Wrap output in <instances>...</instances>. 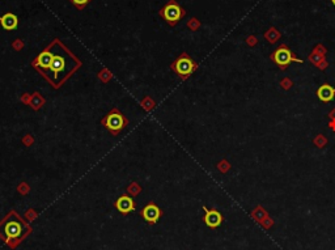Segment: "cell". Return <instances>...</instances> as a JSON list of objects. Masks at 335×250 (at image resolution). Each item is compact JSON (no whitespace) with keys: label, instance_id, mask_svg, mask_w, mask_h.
<instances>
[{"label":"cell","instance_id":"1","mask_svg":"<svg viewBox=\"0 0 335 250\" xmlns=\"http://www.w3.org/2000/svg\"><path fill=\"white\" fill-rule=\"evenodd\" d=\"M271 60L280 68V70H286L291 63H304L303 59H300L289 50L287 45H280L279 48L276 49L275 51L271 54Z\"/></svg>","mask_w":335,"mask_h":250},{"label":"cell","instance_id":"2","mask_svg":"<svg viewBox=\"0 0 335 250\" xmlns=\"http://www.w3.org/2000/svg\"><path fill=\"white\" fill-rule=\"evenodd\" d=\"M172 68L174 70L177 75L180 76L181 79H186L191 75L192 72L198 68V64L188 55V54H182L178 59L172 64Z\"/></svg>","mask_w":335,"mask_h":250},{"label":"cell","instance_id":"3","mask_svg":"<svg viewBox=\"0 0 335 250\" xmlns=\"http://www.w3.org/2000/svg\"><path fill=\"white\" fill-rule=\"evenodd\" d=\"M126 123L127 122H126V119H124L123 115L117 110H113L112 113L102 121V125H104L108 130H110L114 135H117V134L126 126Z\"/></svg>","mask_w":335,"mask_h":250},{"label":"cell","instance_id":"4","mask_svg":"<svg viewBox=\"0 0 335 250\" xmlns=\"http://www.w3.org/2000/svg\"><path fill=\"white\" fill-rule=\"evenodd\" d=\"M161 15H163L164 19H165L169 24L174 25V24H177V21L181 20V17L184 16L185 11L181 8L180 5L177 4V3L170 1L169 4L165 5V8L163 9Z\"/></svg>","mask_w":335,"mask_h":250},{"label":"cell","instance_id":"5","mask_svg":"<svg viewBox=\"0 0 335 250\" xmlns=\"http://www.w3.org/2000/svg\"><path fill=\"white\" fill-rule=\"evenodd\" d=\"M4 232L8 240H17L24 234V226L17 220H9L4 225Z\"/></svg>","mask_w":335,"mask_h":250},{"label":"cell","instance_id":"6","mask_svg":"<svg viewBox=\"0 0 335 250\" xmlns=\"http://www.w3.org/2000/svg\"><path fill=\"white\" fill-rule=\"evenodd\" d=\"M142 216L149 224H156V223L159 222V219L161 218V211H160V208L156 204L149 203L142 211Z\"/></svg>","mask_w":335,"mask_h":250},{"label":"cell","instance_id":"7","mask_svg":"<svg viewBox=\"0 0 335 250\" xmlns=\"http://www.w3.org/2000/svg\"><path fill=\"white\" fill-rule=\"evenodd\" d=\"M204 210V223L210 228H217L223 223V215L216 210H208L203 207Z\"/></svg>","mask_w":335,"mask_h":250},{"label":"cell","instance_id":"8","mask_svg":"<svg viewBox=\"0 0 335 250\" xmlns=\"http://www.w3.org/2000/svg\"><path fill=\"white\" fill-rule=\"evenodd\" d=\"M116 207L120 214L126 215L128 214V212L134 211V208H135V203H134V199H132L131 197H128V195H122V197H120V198L117 199Z\"/></svg>","mask_w":335,"mask_h":250},{"label":"cell","instance_id":"9","mask_svg":"<svg viewBox=\"0 0 335 250\" xmlns=\"http://www.w3.org/2000/svg\"><path fill=\"white\" fill-rule=\"evenodd\" d=\"M317 97L322 102H330L335 97V88H333L330 84H322L317 89Z\"/></svg>","mask_w":335,"mask_h":250},{"label":"cell","instance_id":"10","mask_svg":"<svg viewBox=\"0 0 335 250\" xmlns=\"http://www.w3.org/2000/svg\"><path fill=\"white\" fill-rule=\"evenodd\" d=\"M325 56H326V49L323 48L322 45H317L314 50L311 51V55L308 56V60H309L311 63H313L314 66L318 67L319 64L326 60L325 59Z\"/></svg>","mask_w":335,"mask_h":250},{"label":"cell","instance_id":"11","mask_svg":"<svg viewBox=\"0 0 335 250\" xmlns=\"http://www.w3.org/2000/svg\"><path fill=\"white\" fill-rule=\"evenodd\" d=\"M52 59H54V55H52L51 52L48 51V50H45V51L41 52L40 55H38V58L34 60V66H36V67L45 68V70H48L50 66H51Z\"/></svg>","mask_w":335,"mask_h":250},{"label":"cell","instance_id":"12","mask_svg":"<svg viewBox=\"0 0 335 250\" xmlns=\"http://www.w3.org/2000/svg\"><path fill=\"white\" fill-rule=\"evenodd\" d=\"M0 24L5 30H15L19 25V19L13 13H5L4 16H0Z\"/></svg>","mask_w":335,"mask_h":250},{"label":"cell","instance_id":"13","mask_svg":"<svg viewBox=\"0 0 335 250\" xmlns=\"http://www.w3.org/2000/svg\"><path fill=\"white\" fill-rule=\"evenodd\" d=\"M52 72V75L58 76L60 72H63L66 70V59L60 55H54V59L51 62V66L48 68Z\"/></svg>","mask_w":335,"mask_h":250},{"label":"cell","instance_id":"14","mask_svg":"<svg viewBox=\"0 0 335 250\" xmlns=\"http://www.w3.org/2000/svg\"><path fill=\"white\" fill-rule=\"evenodd\" d=\"M251 216L256 219V222L258 223H262L264 219L268 218L267 212H266V210H264L263 207H257L256 210L251 212Z\"/></svg>","mask_w":335,"mask_h":250},{"label":"cell","instance_id":"15","mask_svg":"<svg viewBox=\"0 0 335 250\" xmlns=\"http://www.w3.org/2000/svg\"><path fill=\"white\" fill-rule=\"evenodd\" d=\"M264 37H266V40H267L270 44H275L276 41L279 40L280 33L278 32L275 28H270L268 29V32H266Z\"/></svg>","mask_w":335,"mask_h":250},{"label":"cell","instance_id":"16","mask_svg":"<svg viewBox=\"0 0 335 250\" xmlns=\"http://www.w3.org/2000/svg\"><path fill=\"white\" fill-rule=\"evenodd\" d=\"M313 143H314L315 147L323 148L327 144V139L323 135H317L315 136V139L313 140Z\"/></svg>","mask_w":335,"mask_h":250},{"label":"cell","instance_id":"17","mask_svg":"<svg viewBox=\"0 0 335 250\" xmlns=\"http://www.w3.org/2000/svg\"><path fill=\"white\" fill-rule=\"evenodd\" d=\"M280 85H282V88H283V89L288 91V89H289V88H291L293 84H292V81L288 79V77H284V79L280 81Z\"/></svg>","mask_w":335,"mask_h":250},{"label":"cell","instance_id":"18","mask_svg":"<svg viewBox=\"0 0 335 250\" xmlns=\"http://www.w3.org/2000/svg\"><path fill=\"white\" fill-rule=\"evenodd\" d=\"M71 1L77 7V8H83L84 5L87 4L89 0H71Z\"/></svg>","mask_w":335,"mask_h":250},{"label":"cell","instance_id":"19","mask_svg":"<svg viewBox=\"0 0 335 250\" xmlns=\"http://www.w3.org/2000/svg\"><path fill=\"white\" fill-rule=\"evenodd\" d=\"M261 224H262V225H263L264 228L267 229V228H270V226H271L272 224H274V222H272V220L270 218H267V219H264L263 222L261 223Z\"/></svg>","mask_w":335,"mask_h":250},{"label":"cell","instance_id":"20","mask_svg":"<svg viewBox=\"0 0 335 250\" xmlns=\"http://www.w3.org/2000/svg\"><path fill=\"white\" fill-rule=\"evenodd\" d=\"M256 44H257V38L254 36L247 38V45H249V46H256Z\"/></svg>","mask_w":335,"mask_h":250},{"label":"cell","instance_id":"21","mask_svg":"<svg viewBox=\"0 0 335 250\" xmlns=\"http://www.w3.org/2000/svg\"><path fill=\"white\" fill-rule=\"evenodd\" d=\"M219 169L221 172H227L228 169H229V165H228L227 163H223V164H221V165H220V164H219Z\"/></svg>","mask_w":335,"mask_h":250},{"label":"cell","instance_id":"22","mask_svg":"<svg viewBox=\"0 0 335 250\" xmlns=\"http://www.w3.org/2000/svg\"><path fill=\"white\" fill-rule=\"evenodd\" d=\"M327 67H329V63H327L326 60H325V62H322V63L318 66L319 70H325V68H327Z\"/></svg>","mask_w":335,"mask_h":250},{"label":"cell","instance_id":"23","mask_svg":"<svg viewBox=\"0 0 335 250\" xmlns=\"http://www.w3.org/2000/svg\"><path fill=\"white\" fill-rule=\"evenodd\" d=\"M329 127H330L333 131H335V119H331L330 122H329Z\"/></svg>","mask_w":335,"mask_h":250},{"label":"cell","instance_id":"24","mask_svg":"<svg viewBox=\"0 0 335 250\" xmlns=\"http://www.w3.org/2000/svg\"><path fill=\"white\" fill-rule=\"evenodd\" d=\"M329 117H330V119H335V109H333V110L329 113Z\"/></svg>","mask_w":335,"mask_h":250},{"label":"cell","instance_id":"25","mask_svg":"<svg viewBox=\"0 0 335 250\" xmlns=\"http://www.w3.org/2000/svg\"><path fill=\"white\" fill-rule=\"evenodd\" d=\"M331 3H333V4L335 5V0H331Z\"/></svg>","mask_w":335,"mask_h":250}]
</instances>
